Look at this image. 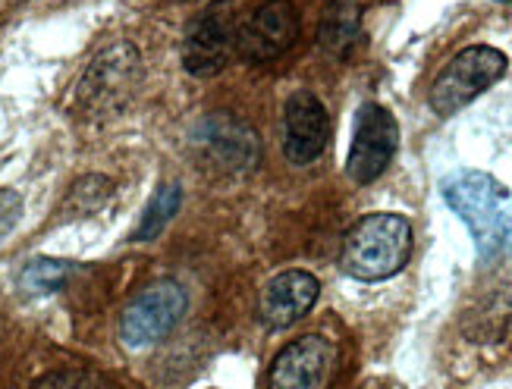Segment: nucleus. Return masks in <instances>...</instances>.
<instances>
[{"label": "nucleus", "instance_id": "1a4fd4ad", "mask_svg": "<svg viewBox=\"0 0 512 389\" xmlns=\"http://www.w3.org/2000/svg\"><path fill=\"white\" fill-rule=\"evenodd\" d=\"M299 38V13L289 0H267L239 26L236 54L249 63L283 57Z\"/></svg>", "mask_w": 512, "mask_h": 389}, {"label": "nucleus", "instance_id": "4468645a", "mask_svg": "<svg viewBox=\"0 0 512 389\" xmlns=\"http://www.w3.org/2000/svg\"><path fill=\"white\" fill-rule=\"evenodd\" d=\"M180 204H183V189H180V182H164V186L151 195V201L145 204V211H142V220L136 226V233H132V239L136 242H151V239H158L164 230H167V223L176 217V211H180Z\"/></svg>", "mask_w": 512, "mask_h": 389}, {"label": "nucleus", "instance_id": "423d86ee", "mask_svg": "<svg viewBox=\"0 0 512 389\" xmlns=\"http://www.w3.org/2000/svg\"><path fill=\"white\" fill-rule=\"evenodd\" d=\"M239 16L230 0H214L198 13L183 38V66L198 79L217 76L236 54Z\"/></svg>", "mask_w": 512, "mask_h": 389}, {"label": "nucleus", "instance_id": "9b49d317", "mask_svg": "<svg viewBox=\"0 0 512 389\" xmlns=\"http://www.w3.org/2000/svg\"><path fill=\"white\" fill-rule=\"evenodd\" d=\"M330 139V120L327 110L318 101V95L311 91H296L293 98L286 101L283 113V154L289 164L308 167L324 154Z\"/></svg>", "mask_w": 512, "mask_h": 389}, {"label": "nucleus", "instance_id": "a211bd4d", "mask_svg": "<svg viewBox=\"0 0 512 389\" xmlns=\"http://www.w3.org/2000/svg\"><path fill=\"white\" fill-rule=\"evenodd\" d=\"M22 217V198L13 189H0V239H4Z\"/></svg>", "mask_w": 512, "mask_h": 389}, {"label": "nucleus", "instance_id": "20e7f679", "mask_svg": "<svg viewBox=\"0 0 512 389\" xmlns=\"http://www.w3.org/2000/svg\"><path fill=\"white\" fill-rule=\"evenodd\" d=\"M192 151L202 160V167L224 176H246L261 164L258 132L233 117L230 110L208 113L192 129Z\"/></svg>", "mask_w": 512, "mask_h": 389}, {"label": "nucleus", "instance_id": "39448f33", "mask_svg": "<svg viewBox=\"0 0 512 389\" xmlns=\"http://www.w3.org/2000/svg\"><path fill=\"white\" fill-rule=\"evenodd\" d=\"M506 73V54L487 44L459 51L431 85V107L437 117H453L465 104H472L481 91L491 88Z\"/></svg>", "mask_w": 512, "mask_h": 389}, {"label": "nucleus", "instance_id": "6ab92c4d", "mask_svg": "<svg viewBox=\"0 0 512 389\" xmlns=\"http://www.w3.org/2000/svg\"><path fill=\"white\" fill-rule=\"evenodd\" d=\"M503 4H512V0H503Z\"/></svg>", "mask_w": 512, "mask_h": 389}, {"label": "nucleus", "instance_id": "6e6552de", "mask_svg": "<svg viewBox=\"0 0 512 389\" xmlns=\"http://www.w3.org/2000/svg\"><path fill=\"white\" fill-rule=\"evenodd\" d=\"M399 142V126L393 113L381 104H362L355 113V129H352V145L346 157V173L352 182L368 186L377 176H384L390 160L396 154Z\"/></svg>", "mask_w": 512, "mask_h": 389}, {"label": "nucleus", "instance_id": "f257e3e1", "mask_svg": "<svg viewBox=\"0 0 512 389\" xmlns=\"http://www.w3.org/2000/svg\"><path fill=\"white\" fill-rule=\"evenodd\" d=\"M440 192L453 214L469 226L484 264L512 255V195L500 179L481 170H456L440 182Z\"/></svg>", "mask_w": 512, "mask_h": 389}, {"label": "nucleus", "instance_id": "7ed1b4c3", "mask_svg": "<svg viewBox=\"0 0 512 389\" xmlns=\"http://www.w3.org/2000/svg\"><path fill=\"white\" fill-rule=\"evenodd\" d=\"M142 82V57L126 41H117L95 54L79 79V104L92 117H110L123 110Z\"/></svg>", "mask_w": 512, "mask_h": 389}, {"label": "nucleus", "instance_id": "f03ea898", "mask_svg": "<svg viewBox=\"0 0 512 389\" xmlns=\"http://www.w3.org/2000/svg\"><path fill=\"white\" fill-rule=\"evenodd\" d=\"M412 255V226L399 214H368L343 236L340 267L352 280H390Z\"/></svg>", "mask_w": 512, "mask_h": 389}, {"label": "nucleus", "instance_id": "f3484780", "mask_svg": "<svg viewBox=\"0 0 512 389\" xmlns=\"http://www.w3.org/2000/svg\"><path fill=\"white\" fill-rule=\"evenodd\" d=\"M32 389H114L110 380L92 368H60V371H48L41 374Z\"/></svg>", "mask_w": 512, "mask_h": 389}, {"label": "nucleus", "instance_id": "dca6fc26", "mask_svg": "<svg viewBox=\"0 0 512 389\" xmlns=\"http://www.w3.org/2000/svg\"><path fill=\"white\" fill-rule=\"evenodd\" d=\"M110 192H114V182H110L107 176H98V173L95 176H82L76 186L70 189V195H66L63 214H70V217L92 214L110 198Z\"/></svg>", "mask_w": 512, "mask_h": 389}, {"label": "nucleus", "instance_id": "f8f14e48", "mask_svg": "<svg viewBox=\"0 0 512 389\" xmlns=\"http://www.w3.org/2000/svg\"><path fill=\"white\" fill-rule=\"evenodd\" d=\"M321 283L308 270H283L264 286L258 314L267 327H293L318 302Z\"/></svg>", "mask_w": 512, "mask_h": 389}, {"label": "nucleus", "instance_id": "2eb2a0df", "mask_svg": "<svg viewBox=\"0 0 512 389\" xmlns=\"http://www.w3.org/2000/svg\"><path fill=\"white\" fill-rule=\"evenodd\" d=\"M76 264L73 261H57V258H35L22 267L19 273V289L26 295H51L66 280L73 277Z\"/></svg>", "mask_w": 512, "mask_h": 389}, {"label": "nucleus", "instance_id": "9d476101", "mask_svg": "<svg viewBox=\"0 0 512 389\" xmlns=\"http://www.w3.org/2000/svg\"><path fill=\"white\" fill-rule=\"evenodd\" d=\"M337 368V346L324 336H302L274 358L267 389H327Z\"/></svg>", "mask_w": 512, "mask_h": 389}, {"label": "nucleus", "instance_id": "0eeeda50", "mask_svg": "<svg viewBox=\"0 0 512 389\" xmlns=\"http://www.w3.org/2000/svg\"><path fill=\"white\" fill-rule=\"evenodd\" d=\"M186 289L173 280L145 286L120 314V339L129 349H145L167 339L186 314Z\"/></svg>", "mask_w": 512, "mask_h": 389}, {"label": "nucleus", "instance_id": "ddd939ff", "mask_svg": "<svg viewBox=\"0 0 512 389\" xmlns=\"http://www.w3.org/2000/svg\"><path fill=\"white\" fill-rule=\"evenodd\" d=\"M362 35V13L352 0H333V4L324 10L321 16V26H318V44L333 54V57H343L352 51V44L359 41Z\"/></svg>", "mask_w": 512, "mask_h": 389}]
</instances>
